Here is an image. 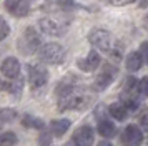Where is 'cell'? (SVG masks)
Listing matches in <instances>:
<instances>
[{"label":"cell","instance_id":"6da1fadb","mask_svg":"<svg viewBox=\"0 0 148 146\" xmlns=\"http://www.w3.org/2000/svg\"><path fill=\"white\" fill-rule=\"evenodd\" d=\"M57 95H58V110L60 111L85 110L93 101V95L88 91L87 88H78V86L68 83L67 80H63L58 85Z\"/></svg>","mask_w":148,"mask_h":146},{"label":"cell","instance_id":"7a4b0ae2","mask_svg":"<svg viewBox=\"0 0 148 146\" xmlns=\"http://www.w3.org/2000/svg\"><path fill=\"white\" fill-rule=\"evenodd\" d=\"M88 40H90V43H92L95 48H98L101 52L108 53L113 60L121 58V45L113 38V35L110 32L103 30V28H95V30L90 32Z\"/></svg>","mask_w":148,"mask_h":146},{"label":"cell","instance_id":"3957f363","mask_svg":"<svg viewBox=\"0 0 148 146\" xmlns=\"http://www.w3.org/2000/svg\"><path fill=\"white\" fill-rule=\"evenodd\" d=\"M40 46V35L37 33L34 27H27L25 32L22 33V37L17 42V48L22 55H32L38 50Z\"/></svg>","mask_w":148,"mask_h":146},{"label":"cell","instance_id":"277c9868","mask_svg":"<svg viewBox=\"0 0 148 146\" xmlns=\"http://www.w3.org/2000/svg\"><path fill=\"white\" fill-rule=\"evenodd\" d=\"M38 57H40L42 61H45L48 65H60L65 60V50L62 45L52 42V43H45L42 46L40 52H38Z\"/></svg>","mask_w":148,"mask_h":146},{"label":"cell","instance_id":"5b68a950","mask_svg":"<svg viewBox=\"0 0 148 146\" xmlns=\"http://www.w3.org/2000/svg\"><path fill=\"white\" fill-rule=\"evenodd\" d=\"M48 81V72L42 65H28V83L32 90H38Z\"/></svg>","mask_w":148,"mask_h":146},{"label":"cell","instance_id":"8992f818","mask_svg":"<svg viewBox=\"0 0 148 146\" xmlns=\"http://www.w3.org/2000/svg\"><path fill=\"white\" fill-rule=\"evenodd\" d=\"M38 25H40L42 32L50 35V37H62L63 33L67 32V25L65 23H62V22H58V20H55V18H50V17L40 18Z\"/></svg>","mask_w":148,"mask_h":146},{"label":"cell","instance_id":"52a82bcc","mask_svg":"<svg viewBox=\"0 0 148 146\" xmlns=\"http://www.w3.org/2000/svg\"><path fill=\"white\" fill-rule=\"evenodd\" d=\"M3 5H5V10L17 18L27 17L30 12V0H5Z\"/></svg>","mask_w":148,"mask_h":146},{"label":"cell","instance_id":"ba28073f","mask_svg":"<svg viewBox=\"0 0 148 146\" xmlns=\"http://www.w3.org/2000/svg\"><path fill=\"white\" fill-rule=\"evenodd\" d=\"M0 72L2 75L8 80H15L20 76V61L15 57H7L0 65Z\"/></svg>","mask_w":148,"mask_h":146},{"label":"cell","instance_id":"9c48e42d","mask_svg":"<svg viewBox=\"0 0 148 146\" xmlns=\"http://www.w3.org/2000/svg\"><path fill=\"white\" fill-rule=\"evenodd\" d=\"M100 63H101L100 55L95 52V50H92L85 58H80L78 61H77L78 68L83 70V72H93V70H97V68L100 66Z\"/></svg>","mask_w":148,"mask_h":146},{"label":"cell","instance_id":"30bf717a","mask_svg":"<svg viewBox=\"0 0 148 146\" xmlns=\"http://www.w3.org/2000/svg\"><path fill=\"white\" fill-rule=\"evenodd\" d=\"M93 130L90 126H80L73 134V139L77 141L78 146H92L93 145Z\"/></svg>","mask_w":148,"mask_h":146},{"label":"cell","instance_id":"8fae6325","mask_svg":"<svg viewBox=\"0 0 148 146\" xmlns=\"http://www.w3.org/2000/svg\"><path fill=\"white\" fill-rule=\"evenodd\" d=\"M115 73H116V70H115L113 66L107 65L103 70H101L100 75L97 76V80H95V88H97V90H103V88H107V86L113 81Z\"/></svg>","mask_w":148,"mask_h":146},{"label":"cell","instance_id":"7c38bea8","mask_svg":"<svg viewBox=\"0 0 148 146\" xmlns=\"http://www.w3.org/2000/svg\"><path fill=\"white\" fill-rule=\"evenodd\" d=\"M123 141H127L133 146H138L143 141V134H141L140 128L135 125H128L125 128V133H123Z\"/></svg>","mask_w":148,"mask_h":146},{"label":"cell","instance_id":"4fadbf2b","mask_svg":"<svg viewBox=\"0 0 148 146\" xmlns=\"http://www.w3.org/2000/svg\"><path fill=\"white\" fill-rule=\"evenodd\" d=\"M0 88L8 93H12V95H20L22 88H23V80L20 76L15 80H8V81H2L0 80Z\"/></svg>","mask_w":148,"mask_h":146},{"label":"cell","instance_id":"5bb4252c","mask_svg":"<svg viewBox=\"0 0 148 146\" xmlns=\"http://www.w3.org/2000/svg\"><path fill=\"white\" fill-rule=\"evenodd\" d=\"M143 65V57L140 52H132L127 57V70L128 72H138Z\"/></svg>","mask_w":148,"mask_h":146},{"label":"cell","instance_id":"9a60e30c","mask_svg":"<svg viewBox=\"0 0 148 146\" xmlns=\"http://www.w3.org/2000/svg\"><path fill=\"white\" fill-rule=\"evenodd\" d=\"M50 128H52V133H53L55 136H63L67 130L70 128V119H53L52 123H50Z\"/></svg>","mask_w":148,"mask_h":146},{"label":"cell","instance_id":"2e32d148","mask_svg":"<svg viewBox=\"0 0 148 146\" xmlns=\"http://www.w3.org/2000/svg\"><path fill=\"white\" fill-rule=\"evenodd\" d=\"M98 133H100L103 138H112L115 136V125L112 121H108V119H100V123H98Z\"/></svg>","mask_w":148,"mask_h":146},{"label":"cell","instance_id":"e0dca14e","mask_svg":"<svg viewBox=\"0 0 148 146\" xmlns=\"http://www.w3.org/2000/svg\"><path fill=\"white\" fill-rule=\"evenodd\" d=\"M108 111H110V115L115 119H118V121L127 118V106L123 105V103H112V105L108 106Z\"/></svg>","mask_w":148,"mask_h":146},{"label":"cell","instance_id":"ac0fdd59","mask_svg":"<svg viewBox=\"0 0 148 146\" xmlns=\"http://www.w3.org/2000/svg\"><path fill=\"white\" fill-rule=\"evenodd\" d=\"M75 5V0H47L45 7L58 8V10H72Z\"/></svg>","mask_w":148,"mask_h":146},{"label":"cell","instance_id":"d6986e66","mask_svg":"<svg viewBox=\"0 0 148 146\" xmlns=\"http://www.w3.org/2000/svg\"><path fill=\"white\" fill-rule=\"evenodd\" d=\"M22 125L27 126V128H35V130H42L43 128V121L40 118H35L32 115H25L22 118Z\"/></svg>","mask_w":148,"mask_h":146},{"label":"cell","instance_id":"ffe728a7","mask_svg":"<svg viewBox=\"0 0 148 146\" xmlns=\"http://www.w3.org/2000/svg\"><path fill=\"white\" fill-rule=\"evenodd\" d=\"M17 134L12 131H5L0 134V146H15L17 145Z\"/></svg>","mask_w":148,"mask_h":146},{"label":"cell","instance_id":"44dd1931","mask_svg":"<svg viewBox=\"0 0 148 146\" xmlns=\"http://www.w3.org/2000/svg\"><path fill=\"white\" fill-rule=\"evenodd\" d=\"M15 116H17L15 110H10V108H0V128L5 125V123L12 121Z\"/></svg>","mask_w":148,"mask_h":146},{"label":"cell","instance_id":"7402d4cb","mask_svg":"<svg viewBox=\"0 0 148 146\" xmlns=\"http://www.w3.org/2000/svg\"><path fill=\"white\" fill-rule=\"evenodd\" d=\"M8 33H10V27H8L7 20L3 18V17H0V42H3V40L7 38Z\"/></svg>","mask_w":148,"mask_h":146},{"label":"cell","instance_id":"603a6c76","mask_svg":"<svg viewBox=\"0 0 148 146\" xmlns=\"http://www.w3.org/2000/svg\"><path fill=\"white\" fill-rule=\"evenodd\" d=\"M138 93H140L141 96H148V76L138 81Z\"/></svg>","mask_w":148,"mask_h":146},{"label":"cell","instance_id":"cb8c5ba5","mask_svg":"<svg viewBox=\"0 0 148 146\" xmlns=\"http://www.w3.org/2000/svg\"><path fill=\"white\" fill-rule=\"evenodd\" d=\"M140 53H141V57H143V61L148 65V40L147 42H143L140 46Z\"/></svg>","mask_w":148,"mask_h":146},{"label":"cell","instance_id":"d4e9b609","mask_svg":"<svg viewBox=\"0 0 148 146\" xmlns=\"http://www.w3.org/2000/svg\"><path fill=\"white\" fill-rule=\"evenodd\" d=\"M113 5H116V7H123V5H128V3H132L133 0H110Z\"/></svg>","mask_w":148,"mask_h":146},{"label":"cell","instance_id":"484cf974","mask_svg":"<svg viewBox=\"0 0 148 146\" xmlns=\"http://www.w3.org/2000/svg\"><path fill=\"white\" fill-rule=\"evenodd\" d=\"M140 121H141V125L148 126V111H147V113H145V115H143V116L140 118Z\"/></svg>","mask_w":148,"mask_h":146},{"label":"cell","instance_id":"4316f807","mask_svg":"<svg viewBox=\"0 0 148 146\" xmlns=\"http://www.w3.org/2000/svg\"><path fill=\"white\" fill-rule=\"evenodd\" d=\"M63 146H78V145H77V141H75V139H70V141H68V143H65Z\"/></svg>","mask_w":148,"mask_h":146},{"label":"cell","instance_id":"83f0119b","mask_svg":"<svg viewBox=\"0 0 148 146\" xmlns=\"http://www.w3.org/2000/svg\"><path fill=\"white\" fill-rule=\"evenodd\" d=\"M98 146H112V145H110V143H100Z\"/></svg>","mask_w":148,"mask_h":146},{"label":"cell","instance_id":"f1b7e54d","mask_svg":"<svg viewBox=\"0 0 148 146\" xmlns=\"http://www.w3.org/2000/svg\"><path fill=\"white\" fill-rule=\"evenodd\" d=\"M147 23H148V15H147Z\"/></svg>","mask_w":148,"mask_h":146}]
</instances>
